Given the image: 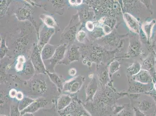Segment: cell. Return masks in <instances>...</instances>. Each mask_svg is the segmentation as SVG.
I'll return each instance as SVG.
<instances>
[{
    "label": "cell",
    "instance_id": "obj_7",
    "mask_svg": "<svg viewBox=\"0 0 156 116\" xmlns=\"http://www.w3.org/2000/svg\"><path fill=\"white\" fill-rule=\"evenodd\" d=\"M72 101V99L67 95H63L59 97L58 100L57 107L58 109H63L69 105Z\"/></svg>",
    "mask_w": 156,
    "mask_h": 116
},
{
    "label": "cell",
    "instance_id": "obj_12",
    "mask_svg": "<svg viewBox=\"0 0 156 116\" xmlns=\"http://www.w3.org/2000/svg\"><path fill=\"white\" fill-rule=\"evenodd\" d=\"M54 53V50H53V48L51 47V46L48 45V48H45L44 49L42 52V57L44 59H48Z\"/></svg>",
    "mask_w": 156,
    "mask_h": 116
},
{
    "label": "cell",
    "instance_id": "obj_31",
    "mask_svg": "<svg viewBox=\"0 0 156 116\" xmlns=\"http://www.w3.org/2000/svg\"></svg>",
    "mask_w": 156,
    "mask_h": 116
},
{
    "label": "cell",
    "instance_id": "obj_20",
    "mask_svg": "<svg viewBox=\"0 0 156 116\" xmlns=\"http://www.w3.org/2000/svg\"><path fill=\"white\" fill-rule=\"evenodd\" d=\"M133 107L134 111V116H145V114L141 112L137 109L136 108V107Z\"/></svg>",
    "mask_w": 156,
    "mask_h": 116
},
{
    "label": "cell",
    "instance_id": "obj_28",
    "mask_svg": "<svg viewBox=\"0 0 156 116\" xmlns=\"http://www.w3.org/2000/svg\"><path fill=\"white\" fill-rule=\"evenodd\" d=\"M155 116H156V113H155Z\"/></svg>",
    "mask_w": 156,
    "mask_h": 116
},
{
    "label": "cell",
    "instance_id": "obj_15",
    "mask_svg": "<svg viewBox=\"0 0 156 116\" xmlns=\"http://www.w3.org/2000/svg\"><path fill=\"white\" fill-rule=\"evenodd\" d=\"M75 116H92L83 107H80L76 111Z\"/></svg>",
    "mask_w": 156,
    "mask_h": 116
},
{
    "label": "cell",
    "instance_id": "obj_9",
    "mask_svg": "<svg viewBox=\"0 0 156 116\" xmlns=\"http://www.w3.org/2000/svg\"><path fill=\"white\" fill-rule=\"evenodd\" d=\"M117 116H134V111L132 105L125 104V107L117 114Z\"/></svg>",
    "mask_w": 156,
    "mask_h": 116
},
{
    "label": "cell",
    "instance_id": "obj_26",
    "mask_svg": "<svg viewBox=\"0 0 156 116\" xmlns=\"http://www.w3.org/2000/svg\"><path fill=\"white\" fill-rule=\"evenodd\" d=\"M21 116H34L32 114H30V113H27Z\"/></svg>",
    "mask_w": 156,
    "mask_h": 116
},
{
    "label": "cell",
    "instance_id": "obj_14",
    "mask_svg": "<svg viewBox=\"0 0 156 116\" xmlns=\"http://www.w3.org/2000/svg\"><path fill=\"white\" fill-rule=\"evenodd\" d=\"M44 22L48 26L50 27H54L55 25L54 20L49 15H46L44 19Z\"/></svg>",
    "mask_w": 156,
    "mask_h": 116
},
{
    "label": "cell",
    "instance_id": "obj_17",
    "mask_svg": "<svg viewBox=\"0 0 156 116\" xmlns=\"http://www.w3.org/2000/svg\"><path fill=\"white\" fill-rule=\"evenodd\" d=\"M148 94L153 97L156 104V82L154 83V86H153V88L152 89L151 91Z\"/></svg>",
    "mask_w": 156,
    "mask_h": 116
},
{
    "label": "cell",
    "instance_id": "obj_16",
    "mask_svg": "<svg viewBox=\"0 0 156 116\" xmlns=\"http://www.w3.org/2000/svg\"><path fill=\"white\" fill-rule=\"evenodd\" d=\"M86 36V34L83 31H80L76 35V39L79 42H82Z\"/></svg>",
    "mask_w": 156,
    "mask_h": 116
},
{
    "label": "cell",
    "instance_id": "obj_21",
    "mask_svg": "<svg viewBox=\"0 0 156 116\" xmlns=\"http://www.w3.org/2000/svg\"><path fill=\"white\" fill-rule=\"evenodd\" d=\"M86 26L87 29L90 31L93 30L94 28V26L93 22H87L86 23Z\"/></svg>",
    "mask_w": 156,
    "mask_h": 116
},
{
    "label": "cell",
    "instance_id": "obj_4",
    "mask_svg": "<svg viewBox=\"0 0 156 116\" xmlns=\"http://www.w3.org/2000/svg\"><path fill=\"white\" fill-rule=\"evenodd\" d=\"M134 80L143 84H149L152 82V79L149 73L146 70H141L135 76Z\"/></svg>",
    "mask_w": 156,
    "mask_h": 116
},
{
    "label": "cell",
    "instance_id": "obj_23",
    "mask_svg": "<svg viewBox=\"0 0 156 116\" xmlns=\"http://www.w3.org/2000/svg\"><path fill=\"white\" fill-rule=\"evenodd\" d=\"M16 97L17 100H19V101H21L24 98L23 94L20 91L18 92L17 93Z\"/></svg>",
    "mask_w": 156,
    "mask_h": 116
},
{
    "label": "cell",
    "instance_id": "obj_2",
    "mask_svg": "<svg viewBox=\"0 0 156 116\" xmlns=\"http://www.w3.org/2000/svg\"><path fill=\"white\" fill-rule=\"evenodd\" d=\"M131 100L133 107H136L145 115L155 114L156 104L151 95L145 94H127Z\"/></svg>",
    "mask_w": 156,
    "mask_h": 116
},
{
    "label": "cell",
    "instance_id": "obj_5",
    "mask_svg": "<svg viewBox=\"0 0 156 116\" xmlns=\"http://www.w3.org/2000/svg\"><path fill=\"white\" fill-rule=\"evenodd\" d=\"M125 20L128 26L134 32H139V25L138 22L132 15L128 14H125Z\"/></svg>",
    "mask_w": 156,
    "mask_h": 116
},
{
    "label": "cell",
    "instance_id": "obj_11",
    "mask_svg": "<svg viewBox=\"0 0 156 116\" xmlns=\"http://www.w3.org/2000/svg\"><path fill=\"white\" fill-rule=\"evenodd\" d=\"M35 100L30 98V97H24L23 100L20 101L19 103L18 107L19 111L21 112L23 111L30 105L31 103L34 101Z\"/></svg>",
    "mask_w": 156,
    "mask_h": 116
},
{
    "label": "cell",
    "instance_id": "obj_24",
    "mask_svg": "<svg viewBox=\"0 0 156 116\" xmlns=\"http://www.w3.org/2000/svg\"><path fill=\"white\" fill-rule=\"evenodd\" d=\"M69 3L72 5H79L82 3V1H69Z\"/></svg>",
    "mask_w": 156,
    "mask_h": 116
},
{
    "label": "cell",
    "instance_id": "obj_1",
    "mask_svg": "<svg viewBox=\"0 0 156 116\" xmlns=\"http://www.w3.org/2000/svg\"><path fill=\"white\" fill-rule=\"evenodd\" d=\"M126 95L127 93L119 94L112 90H101L96 92L93 101L86 103L85 107L92 116L112 115L116 101Z\"/></svg>",
    "mask_w": 156,
    "mask_h": 116
},
{
    "label": "cell",
    "instance_id": "obj_6",
    "mask_svg": "<svg viewBox=\"0 0 156 116\" xmlns=\"http://www.w3.org/2000/svg\"><path fill=\"white\" fill-rule=\"evenodd\" d=\"M97 89L98 84L95 79H94V80H92L91 82H90L86 90L87 101H93L94 97L97 92Z\"/></svg>",
    "mask_w": 156,
    "mask_h": 116
},
{
    "label": "cell",
    "instance_id": "obj_13",
    "mask_svg": "<svg viewBox=\"0 0 156 116\" xmlns=\"http://www.w3.org/2000/svg\"><path fill=\"white\" fill-rule=\"evenodd\" d=\"M17 60L18 63L16 65V68L18 71H21L23 70L24 63L25 62V58L23 56H20Z\"/></svg>",
    "mask_w": 156,
    "mask_h": 116
},
{
    "label": "cell",
    "instance_id": "obj_29",
    "mask_svg": "<svg viewBox=\"0 0 156 116\" xmlns=\"http://www.w3.org/2000/svg\"><path fill=\"white\" fill-rule=\"evenodd\" d=\"M110 116H113L112 115H110Z\"/></svg>",
    "mask_w": 156,
    "mask_h": 116
},
{
    "label": "cell",
    "instance_id": "obj_3",
    "mask_svg": "<svg viewBox=\"0 0 156 116\" xmlns=\"http://www.w3.org/2000/svg\"><path fill=\"white\" fill-rule=\"evenodd\" d=\"M46 104V101L42 99L35 100L25 109L20 112L21 116L27 113L32 114L34 113L40 108L44 107Z\"/></svg>",
    "mask_w": 156,
    "mask_h": 116
},
{
    "label": "cell",
    "instance_id": "obj_8",
    "mask_svg": "<svg viewBox=\"0 0 156 116\" xmlns=\"http://www.w3.org/2000/svg\"><path fill=\"white\" fill-rule=\"evenodd\" d=\"M82 82L81 80H76L70 82L69 84L65 87V89L66 91L71 93H74L77 92L81 87Z\"/></svg>",
    "mask_w": 156,
    "mask_h": 116
},
{
    "label": "cell",
    "instance_id": "obj_18",
    "mask_svg": "<svg viewBox=\"0 0 156 116\" xmlns=\"http://www.w3.org/2000/svg\"><path fill=\"white\" fill-rule=\"evenodd\" d=\"M20 112L19 111L18 108H16L13 106L11 108L10 116H21Z\"/></svg>",
    "mask_w": 156,
    "mask_h": 116
},
{
    "label": "cell",
    "instance_id": "obj_30",
    "mask_svg": "<svg viewBox=\"0 0 156 116\" xmlns=\"http://www.w3.org/2000/svg\"></svg>",
    "mask_w": 156,
    "mask_h": 116
},
{
    "label": "cell",
    "instance_id": "obj_10",
    "mask_svg": "<svg viewBox=\"0 0 156 116\" xmlns=\"http://www.w3.org/2000/svg\"><path fill=\"white\" fill-rule=\"evenodd\" d=\"M156 22L155 20H152L151 22H147L143 25V30L147 35L148 39H149L151 36L153 28L155 25Z\"/></svg>",
    "mask_w": 156,
    "mask_h": 116
},
{
    "label": "cell",
    "instance_id": "obj_19",
    "mask_svg": "<svg viewBox=\"0 0 156 116\" xmlns=\"http://www.w3.org/2000/svg\"><path fill=\"white\" fill-rule=\"evenodd\" d=\"M51 79L54 83H56L58 86L60 87H62L61 82L57 76H55V75H53V76L51 75Z\"/></svg>",
    "mask_w": 156,
    "mask_h": 116
},
{
    "label": "cell",
    "instance_id": "obj_27",
    "mask_svg": "<svg viewBox=\"0 0 156 116\" xmlns=\"http://www.w3.org/2000/svg\"><path fill=\"white\" fill-rule=\"evenodd\" d=\"M155 113L154 114H150V115H145V116H155Z\"/></svg>",
    "mask_w": 156,
    "mask_h": 116
},
{
    "label": "cell",
    "instance_id": "obj_25",
    "mask_svg": "<svg viewBox=\"0 0 156 116\" xmlns=\"http://www.w3.org/2000/svg\"><path fill=\"white\" fill-rule=\"evenodd\" d=\"M69 74L71 75V76H74L76 74V70L74 69H71L70 71L69 72Z\"/></svg>",
    "mask_w": 156,
    "mask_h": 116
},
{
    "label": "cell",
    "instance_id": "obj_22",
    "mask_svg": "<svg viewBox=\"0 0 156 116\" xmlns=\"http://www.w3.org/2000/svg\"><path fill=\"white\" fill-rule=\"evenodd\" d=\"M17 93V91L16 90H15V89H12V90H11L9 92V96L11 98L16 97Z\"/></svg>",
    "mask_w": 156,
    "mask_h": 116
}]
</instances>
